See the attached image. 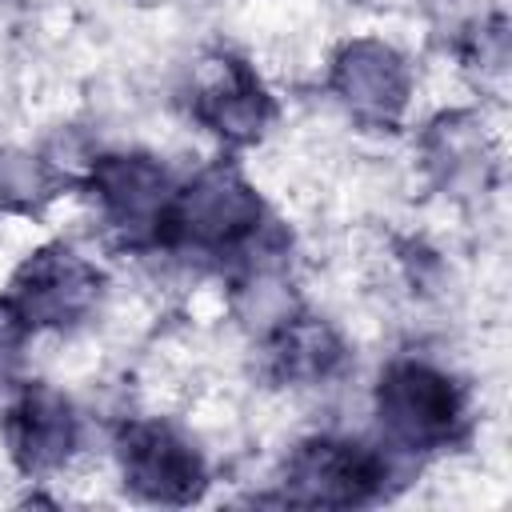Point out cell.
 Segmentation results:
<instances>
[{
  "instance_id": "cell-10",
  "label": "cell",
  "mask_w": 512,
  "mask_h": 512,
  "mask_svg": "<svg viewBox=\"0 0 512 512\" xmlns=\"http://www.w3.org/2000/svg\"><path fill=\"white\" fill-rule=\"evenodd\" d=\"M264 352H268L272 376L292 380V384H316V380L332 376L344 360L340 336L316 316H284L272 328Z\"/></svg>"
},
{
  "instance_id": "cell-8",
  "label": "cell",
  "mask_w": 512,
  "mask_h": 512,
  "mask_svg": "<svg viewBox=\"0 0 512 512\" xmlns=\"http://www.w3.org/2000/svg\"><path fill=\"white\" fill-rule=\"evenodd\" d=\"M196 116L224 140H256L272 116L268 92L256 84V76L240 60H216L212 80L196 92Z\"/></svg>"
},
{
  "instance_id": "cell-3",
  "label": "cell",
  "mask_w": 512,
  "mask_h": 512,
  "mask_svg": "<svg viewBox=\"0 0 512 512\" xmlns=\"http://www.w3.org/2000/svg\"><path fill=\"white\" fill-rule=\"evenodd\" d=\"M100 284V272L84 256H76L64 244H52L20 264V272L8 284V296L0 300V312L12 320V328L24 332L72 328L96 308Z\"/></svg>"
},
{
  "instance_id": "cell-9",
  "label": "cell",
  "mask_w": 512,
  "mask_h": 512,
  "mask_svg": "<svg viewBox=\"0 0 512 512\" xmlns=\"http://www.w3.org/2000/svg\"><path fill=\"white\" fill-rule=\"evenodd\" d=\"M336 88L352 112L372 116V120H388L404 108L408 76H404V64L392 48L360 40V44L344 48V56L336 60Z\"/></svg>"
},
{
  "instance_id": "cell-4",
  "label": "cell",
  "mask_w": 512,
  "mask_h": 512,
  "mask_svg": "<svg viewBox=\"0 0 512 512\" xmlns=\"http://www.w3.org/2000/svg\"><path fill=\"white\" fill-rule=\"evenodd\" d=\"M388 460L372 444L316 436L304 440L284 464V500L288 504H320L348 508L384 492Z\"/></svg>"
},
{
  "instance_id": "cell-1",
  "label": "cell",
  "mask_w": 512,
  "mask_h": 512,
  "mask_svg": "<svg viewBox=\"0 0 512 512\" xmlns=\"http://www.w3.org/2000/svg\"><path fill=\"white\" fill-rule=\"evenodd\" d=\"M264 228V204L256 188L232 168L212 164L172 192L160 220V248H192L200 256H240Z\"/></svg>"
},
{
  "instance_id": "cell-7",
  "label": "cell",
  "mask_w": 512,
  "mask_h": 512,
  "mask_svg": "<svg viewBox=\"0 0 512 512\" xmlns=\"http://www.w3.org/2000/svg\"><path fill=\"white\" fill-rule=\"evenodd\" d=\"M4 440H8L12 460H16L28 476H40V472L60 468V464L76 452L80 420H76L72 404H68L56 388H48V384H28V388H20V396L8 404Z\"/></svg>"
},
{
  "instance_id": "cell-6",
  "label": "cell",
  "mask_w": 512,
  "mask_h": 512,
  "mask_svg": "<svg viewBox=\"0 0 512 512\" xmlns=\"http://www.w3.org/2000/svg\"><path fill=\"white\" fill-rule=\"evenodd\" d=\"M88 184L104 216L136 240H152L172 204V180L152 156H100L88 172Z\"/></svg>"
},
{
  "instance_id": "cell-5",
  "label": "cell",
  "mask_w": 512,
  "mask_h": 512,
  "mask_svg": "<svg viewBox=\"0 0 512 512\" xmlns=\"http://www.w3.org/2000/svg\"><path fill=\"white\" fill-rule=\"evenodd\" d=\"M124 484L152 504H188L204 488V460L196 448L160 420H136L120 432Z\"/></svg>"
},
{
  "instance_id": "cell-2",
  "label": "cell",
  "mask_w": 512,
  "mask_h": 512,
  "mask_svg": "<svg viewBox=\"0 0 512 512\" xmlns=\"http://www.w3.org/2000/svg\"><path fill=\"white\" fill-rule=\"evenodd\" d=\"M376 416L392 448H444L464 424V392L424 360H396L376 384Z\"/></svg>"
}]
</instances>
